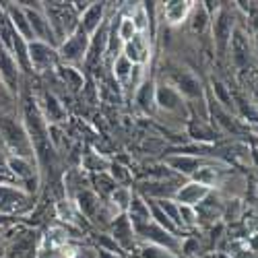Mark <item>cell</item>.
Instances as JSON below:
<instances>
[{"label":"cell","instance_id":"cell-9","mask_svg":"<svg viewBox=\"0 0 258 258\" xmlns=\"http://www.w3.org/2000/svg\"><path fill=\"white\" fill-rule=\"evenodd\" d=\"M13 99H15V95L7 89V85L0 81V112H11V110H7V105H9Z\"/></svg>","mask_w":258,"mask_h":258},{"label":"cell","instance_id":"cell-1","mask_svg":"<svg viewBox=\"0 0 258 258\" xmlns=\"http://www.w3.org/2000/svg\"><path fill=\"white\" fill-rule=\"evenodd\" d=\"M0 147H5L7 155L25 159L33 157L31 137L13 112H0Z\"/></svg>","mask_w":258,"mask_h":258},{"label":"cell","instance_id":"cell-3","mask_svg":"<svg viewBox=\"0 0 258 258\" xmlns=\"http://www.w3.org/2000/svg\"><path fill=\"white\" fill-rule=\"evenodd\" d=\"M0 81L7 85V89L15 95L19 91V85H21V67L19 62L15 60L13 52L0 44Z\"/></svg>","mask_w":258,"mask_h":258},{"label":"cell","instance_id":"cell-2","mask_svg":"<svg viewBox=\"0 0 258 258\" xmlns=\"http://www.w3.org/2000/svg\"><path fill=\"white\" fill-rule=\"evenodd\" d=\"M29 205V195L19 184H0V215H17Z\"/></svg>","mask_w":258,"mask_h":258},{"label":"cell","instance_id":"cell-7","mask_svg":"<svg viewBox=\"0 0 258 258\" xmlns=\"http://www.w3.org/2000/svg\"><path fill=\"white\" fill-rule=\"evenodd\" d=\"M186 11H188V3H169L165 9V15L171 23H178V21L186 15Z\"/></svg>","mask_w":258,"mask_h":258},{"label":"cell","instance_id":"cell-4","mask_svg":"<svg viewBox=\"0 0 258 258\" xmlns=\"http://www.w3.org/2000/svg\"><path fill=\"white\" fill-rule=\"evenodd\" d=\"M5 13H7V19H9V25L15 33H19L23 39L27 41H33V33H31V27H29V19H27V13L25 9L17 5V3H9L5 7Z\"/></svg>","mask_w":258,"mask_h":258},{"label":"cell","instance_id":"cell-8","mask_svg":"<svg viewBox=\"0 0 258 258\" xmlns=\"http://www.w3.org/2000/svg\"><path fill=\"white\" fill-rule=\"evenodd\" d=\"M120 39L124 41V44H128L135 35H137V27L133 23V19H122V23H120V31H118Z\"/></svg>","mask_w":258,"mask_h":258},{"label":"cell","instance_id":"cell-6","mask_svg":"<svg viewBox=\"0 0 258 258\" xmlns=\"http://www.w3.org/2000/svg\"><path fill=\"white\" fill-rule=\"evenodd\" d=\"M203 195H205V188H203V186L190 184L188 188H184V190L180 192V199H182L186 205H195L199 199H203Z\"/></svg>","mask_w":258,"mask_h":258},{"label":"cell","instance_id":"cell-5","mask_svg":"<svg viewBox=\"0 0 258 258\" xmlns=\"http://www.w3.org/2000/svg\"><path fill=\"white\" fill-rule=\"evenodd\" d=\"M7 163L13 178L19 182H27L29 178H33V167H31V159L25 157H15V155H7Z\"/></svg>","mask_w":258,"mask_h":258}]
</instances>
